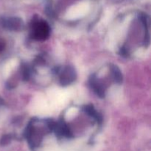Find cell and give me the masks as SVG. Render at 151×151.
Returning <instances> with one entry per match:
<instances>
[{
  "mask_svg": "<svg viewBox=\"0 0 151 151\" xmlns=\"http://www.w3.org/2000/svg\"><path fill=\"white\" fill-rule=\"evenodd\" d=\"M50 35V27L44 21H36L33 23V36L37 40H45Z\"/></svg>",
  "mask_w": 151,
  "mask_h": 151,
  "instance_id": "1",
  "label": "cell"
},
{
  "mask_svg": "<svg viewBox=\"0 0 151 151\" xmlns=\"http://www.w3.org/2000/svg\"><path fill=\"white\" fill-rule=\"evenodd\" d=\"M76 78V72L72 66H66L60 74V82L62 86H68L74 82Z\"/></svg>",
  "mask_w": 151,
  "mask_h": 151,
  "instance_id": "2",
  "label": "cell"
},
{
  "mask_svg": "<svg viewBox=\"0 0 151 151\" xmlns=\"http://www.w3.org/2000/svg\"><path fill=\"white\" fill-rule=\"evenodd\" d=\"M3 26L10 30H19L22 27V21L19 18H10L3 21Z\"/></svg>",
  "mask_w": 151,
  "mask_h": 151,
  "instance_id": "3",
  "label": "cell"
},
{
  "mask_svg": "<svg viewBox=\"0 0 151 151\" xmlns=\"http://www.w3.org/2000/svg\"><path fill=\"white\" fill-rule=\"evenodd\" d=\"M90 86L94 92L100 97H105V88L103 87V84L100 82H99L97 80V78L94 76H91V79H90Z\"/></svg>",
  "mask_w": 151,
  "mask_h": 151,
  "instance_id": "4",
  "label": "cell"
},
{
  "mask_svg": "<svg viewBox=\"0 0 151 151\" xmlns=\"http://www.w3.org/2000/svg\"><path fill=\"white\" fill-rule=\"evenodd\" d=\"M85 111L88 114V115H90L91 116L94 117V119H97V120H101L102 116L96 111L95 109H94V107L91 106H85Z\"/></svg>",
  "mask_w": 151,
  "mask_h": 151,
  "instance_id": "5",
  "label": "cell"
},
{
  "mask_svg": "<svg viewBox=\"0 0 151 151\" xmlns=\"http://www.w3.org/2000/svg\"><path fill=\"white\" fill-rule=\"evenodd\" d=\"M111 71H112V73H113L114 78L115 81H116L117 83H122V75L119 68H118L116 66H115V65H112Z\"/></svg>",
  "mask_w": 151,
  "mask_h": 151,
  "instance_id": "6",
  "label": "cell"
}]
</instances>
